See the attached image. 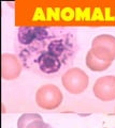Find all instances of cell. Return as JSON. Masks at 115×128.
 Here are the masks:
<instances>
[{"instance_id": "6da1fadb", "label": "cell", "mask_w": 115, "mask_h": 128, "mask_svg": "<svg viewBox=\"0 0 115 128\" xmlns=\"http://www.w3.org/2000/svg\"><path fill=\"white\" fill-rule=\"evenodd\" d=\"M63 95L55 84H44L35 92V102L44 110H54L61 105Z\"/></svg>"}, {"instance_id": "7a4b0ae2", "label": "cell", "mask_w": 115, "mask_h": 128, "mask_svg": "<svg viewBox=\"0 0 115 128\" xmlns=\"http://www.w3.org/2000/svg\"><path fill=\"white\" fill-rule=\"evenodd\" d=\"M61 82L63 88L71 94H81L88 86L89 77L83 70L79 67H72L66 70L62 75Z\"/></svg>"}, {"instance_id": "3957f363", "label": "cell", "mask_w": 115, "mask_h": 128, "mask_svg": "<svg viewBox=\"0 0 115 128\" xmlns=\"http://www.w3.org/2000/svg\"><path fill=\"white\" fill-rule=\"evenodd\" d=\"M93 92L102 102H112L115 99V75L99 77L94 83Z\"/></svg>"}, {"instance_id": "277c9868", "label": "cell", "mask_w": 115, "mask_h": 128, "mask_svg": "<svg viewBox=\"0 0 115 128\" xmlns=\"http://www.w3.org/2000/svg\"><path fill=\"white\" fill-rule=\"evenodd\" d=\"M22 73V63L15 54H3L1 58V75L5 80H14Z\"/></svg>"}, {"instance_id": "5b68a950", "label": "cell", "mask_w": 115, "mask_h": 128, "mask_svg": "<svg viewBox=\"0 0 115 128\" xmlns=\"http://www.w3.org/2000/svg\"><path fill=\"white\" fill-rule=\"evenodd\" d=\"M38 64L40 70L45 74H54L59 70L61 66L60 60L58 57L52 54L49 51L43 52L38 59Z\"/></svg>"}, {"instance_id": "8992f818", "label": "cell", "mask_w": 115, "mask_h": 128, "mask_svg": "<svg viewBox=\"0 0 115 128\" xmlns=\"http://www.w3.org/2000/svg\"><path fill=\"white\" fill-rule=\"evenodd\" d=\"M46 30L39 27H23L18 30V40L23 44H29L33 40H41L46 36Z\"/></svg>"}, {"instance_id": "52a82bcc", "label": "cell", "mask_w": 115, "mask_h": 128, "mask_svg": "<svg viewBox=\"0 0 115 128\" xmlns=\"http://www.w3.org/2000/svg\"><path fill=\"white\" fill-rule=\"evenodd\" d=\"M85 63H86V66L88 67L90 70H93V72H103V70H106L111 66V64H112L110 62L102 61V60L98 59L97 57H95L90 50L86 54Z\"/></svg>"}, {"instance_id": "ba28073f", "label": "cell", "mask_w": 115, "mask_h": 128, "mask_svg": "<svg viewBox=\"0 0 115 128\" xmlns=\"http://www.w3.org/2000/svg\"><path fill=\"white\" fill-rule=\"evenodd\" d=\"M93 52L95 57H97L98 59L102 60L105 62L113 63L115 60V50L110 49L108 47L104 46H92V48L89 49Z\"/></svg>"}, {"instance_id": "9c48e42d", "label": "cell", "mask_w": 115, "mask_h": 128, "mask_svg": "<svg viewBox=\"0 0 115 128\" xmlns=\"http://www.w3.org/2000/svg\"><path fill=\"white\" fill-rule=\"evenodd\" d=\"M92 46H104L115 50V36L110 34H100L93 40Z\"/></svg>"}, {"instance_id": "30bf717a", "label": "cell", "mask_w": 115, "mask_h": 128, "mask_svg": "<svg viewBox=\"0 0 115 128\" xmlns=\"http://www.w3.org/2000/svg\"><path fill=\"white\" fill-rule=\"evenodd\" d=\"M42 120V116L38 113H24L19 116L17 121V128H26L31 122Z\"/></svg>"}, {"instance_id": "8fae6325", "label": "cell", "mask_w": 115, "mask_h": 128, "mask_svg": "<svg viewBox=\"0 0 115 128\" xmlns=\"http://www.w3.org/2000/svg\"><path fill=\"white\" fill-rule=\"evenodd\" d=\"M47 51L59 58L60 54H62V52L65 51V47H63V44L60 41H55L49 45V50Z\"/></svg>"}, {"instance_id": "7c38bea8", "label": "cell", "mask_w": 115, "mask_h": 128, "mask_svg": "<svg viewBox=\"0 0 115 128\" xmlns=\"http://www.w3.org/2000/svg\"><path fill=\"white\" fill-rule=\"evenodd\" d=\"M26 128H50V125L43 122V120H37V121L31 122Z\"/></svg>"}]
</instances>
